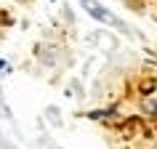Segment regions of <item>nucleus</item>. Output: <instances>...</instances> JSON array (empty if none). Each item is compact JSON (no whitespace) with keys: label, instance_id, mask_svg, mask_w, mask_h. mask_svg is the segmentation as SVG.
Masks as SVG:
<instances>
[{"label":"nucleus","instance_id":"1","mask_svg":"<svg viewBox=\"0 0 157 149\" xmlns=\"http://www.w3.org/2000/svg\"><path fill=\"white\" fill-rule=\"evenodd\" d=\"M83 6L91 11V16H93V19H99V21H107V24H115V19L109 16V11H107V8H101L96 0H83Z\"/></svg>","mask_w":157,"mask_h":149},{"label":"nucleus","instance_id":"2","mask_svg":"<svg viewBox=\"0 0 157 149\" xmlns=\"http://www.w3.org/2000/svg\"><path fill=\"white\" fill-rule=\"evenodd\" d=\"M0 69H8V64H6V61H3V59H0Z\"/></svg>","mask_w":157,"mask_h":149}]
</instances>
